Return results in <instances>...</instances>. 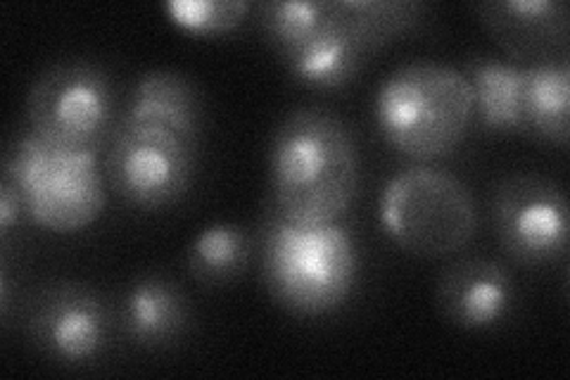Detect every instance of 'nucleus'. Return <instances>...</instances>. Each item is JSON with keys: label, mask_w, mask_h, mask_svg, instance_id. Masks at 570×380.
Segmentation results:
<instances>
[{"label": "nucleus", "mask_w": 570, "mask_h": 380, "mask_svg": "<svg viewBox=\"0 0 570 380\" xmlns=\"http://www.w3.org/2000/svg\"><path fill=\"white\" fill-rule=\"evenodd\" d=\"M274 210L305 226L341 222L360 191V153L347 124L321 107L285 117L272 138Z\"/></svg>", "instance_id": "obj_1"}, {"label": "nucleus", "mask_w": 570, "mask_h": 380, "mask_svg": "<svg viewBox=\"0 0 570 380\" xmlns=\"http://www.w3.org/2000/svg\"><path fill=\"white\" fill-rule=\"evenodd\" d=\"M262 281L295 316L318 319L341 310L360 279V250L341 224L305 226L272 210L259 235Z\"/></svg>", "instance_id": "obj_2"}, {"label": "nucleus", "mask_w": 570, "mask_h": 380, "mask_svg": "<svg viewBox=\"0 0 570 380\" xmlns=\"http://www.w3.org/2000/svg\"><path fill=\"white\" fill-rule=\"evenodd\" d=\"M475 119L466 77L450 65L409 62L381 81L373 96V121L392 150L431 162L454 153Z\"/></svg>", "instance_id": "obj_3"}, {"label": "nucleus", "mask_w": 570, "mask_h": 380, "mask_svg": "<svg viewBox=\"0 0 570 380\" xmlns=\"http://www.w3.org/2000/svg\"><path fill=\"white\" fill-rule=\"evenodd\" d=\"M3 178L20 191L33 224L52 233H79L105 210L98 153L50 143L33 131L12 143Z\"/></svg>", "instance_id": "obj_4"}, {"label": "nucleus", "mask_w": 570, "mask_h": 380, "mask_svg": "<svg viewBox=\"0 0 570 380\" xmlns=\"http://www.w3.org/2000/svg\"><path fill=\"white\" fill-rule=\"evenodd\" d=\"M379 220L397 247L419 257H444L473 241L478 205L461 178L419 165L387 181Z\"/></svg>", "instance_id": "obj_5"}, {"label": "nucleus", "mask_w": 570, "mask_h": 380, "mask_svg": "<svg viewBox=\"0 0 570 380\" xmlns=\"http://www.w3.org/2000/svg\"><path fill=\"white\" fill-rule=\"evenodd\" d=\"M27 117L36 136L100 153L117 126L112 79L94 62L52 65L29 90Z\"/></svg>", "instance_id": "obj_6"}, {"label": "nucleus", "mask_w": 570, "mask_h": 380, "mask_svg": "<svg viewBox=\"0 0 570 380\" xmlns=\"http://www.w3.org/2000/svg\"><path fill=\"white\" fill-rule=\"evenodd\" d=\"M195 153L184 136L159 124L117 121L105 157V174L124 203L165 210L190 191Z\"/></svg>", "instance_id": "obj_7"}, {"label": "nucleus", "mask_w": 570, "mask_h": 380, "mask_svg": "<svg viewBox=\"0 0 570 380\" xmlns=\"http://www.w3.org/2000/svg\"><path fill=\"white\" fill-rule=\"evenodd\" d=\"M492 222L515 264L538 269L568 255V201L557 181L538 174L502 178L492 195Z\"/></svg>", "instance_id": "obj_8"}, {"label": "nucleus", "mask_w": 570, "mask_h": 380, "mask_svg": "<svg viewBox=\"0 0 570 380\" xmlns=\"http://www.w3.org/2000/svg\"><path fill=\"white\" fill-rule=\"evenodd\" d=\"M27 333L48 359L67 367L91 364L112 342V306L96 288L77 281L41 285L29 302Z\"/></svg>", "instance_id": "obj_9"}, {"label": "nucleus", "mask_w": 570, "mask_h": 380, "mask_svg": "<svg viewBox=\"0 0 570 380\" xmlns=\"http://www.w3.org/2000/svg\"><path fill=\"white\" fill-rule=\"evenodd\" d=\"M475 14L511 62H544L568 56V6L561 0H488Z\"/></svg>", "instance_id": "obj_10"}, {"label": "nucleus", "mask_w": 570, "mask_h": 380, "mask_svg": "<svg viewBox=\"0 0 570 380\" xmlns=\"http://www.w3.org/2000/svg\"><path fill=\"white\" fill-rule=\"evenodd\" d=\"M438 306L459 329L485 331L502 323L515 300L509 269L490 257L456 260L438 281Z\"/></svg>", "instance_id": "obj_11"}, {"label": "nucleus", "mask_w": 570, "mask_h": 380, "mask_svg": "<svg viewBox=\"0 0 570 380\" xmlns=\"http://www.w3.org/2000/svg\"><path fill=\"white\" fill-rule=\"evenodd\" d=\"M193 312L186 293L159 274L136 279L119 304V329L142 350H163L190 331Z\"/></svg>", "instance_id": "obj_12"}, {"label": "nucleus", "mask_w": 570, "mask_h": 380, "mask_svg": "<svg viewBox=\"0 0 570 380\" xmlns=\"http://www.w3.org/2000/svg\"><path fill=\"white\" fill-rule=\"evenodd\" d=\"M117 121L159 124L198 146L203 129V100L195 84L176 69H153L142 75Z\"/></svg>", "instance_id": "obj_13"}, {"label": "nucleus", "mask_w": 570, "mask_h": 380, "mask_svg": "<svg viewBox=\"0 0 570 380\" xmlns=\"http://www.w3.org/2000/svg\"><path fill=\"white\" fill-rule=\"evenodd\" d=\"M461 75L471 86L475 117L488 131L528 134L523 119L525 65L490 56H473L463 65Z\"/></svg>", "instance_id": "obj_14"}, {"label": "nucleus", "mask_w": 570, "mask_h": 380, "mask_svg": "<svg viewBox=\"0 0 570 380\" xmlns=\"http://www.w3.org/2000/svg\"><path fill=\"white\" fill-rule=\"evenodd\" d=\"M283 60L299 84L316 90H335L356 79L368 52L343 27L328 20L305 43L285 52Z\"/></svg>", "instance_id": "obj_15"}, {"label": "nucleus", "mask_w": 570, "mask_h": 380, "mask_svg": "<svg viewBox=\"0 0 570 380\" xmlns=\"http://www.w3.org/2000/svg\"><path fill=\"white\" fill-rule=\"evenodd\" d=\"M523 119L528 136L566 148L570 136V62L568 56L525 65Z\"/></svg>", "instance_id": "obj_16"}, {"label": "nucleus", "mask_w": 570, "mask_h": 380, "mask_svg": "<svg viewBox=\"0 0 570 380\" xmlns=\"http://www.w3.org/2000/svg\"><path fill=\"white\" fill-rule=\"evenodd\" d=\"M425 6L416 0H331V20L368 52L421 25Z\"/></svg>", "instance_id": "obj_17"}, {"label": "nucleus", "mask_w": 570, "mask_h": 380, "mask_svg": "<svg viewBox=\"0 0 570 380\" xmlns=\"http://www.w3.org/2000/svg\"><path fill=\"white\" fill-rule=\"evenodd\" d=\"M253 255V241L238 224H209L188 245L186 266L193 281L219 288L236 281Z\"/></svg>", "instance_id": "obj_18"}, {"label": "nucleus", "mask_w": 570, "mask_h": 380, "mask_svg": "<svg viewBox=\"0 0 570 380\" xmlns=\"http://www.w3.org/2000/svg\"><path fill=\"white\" fill-rule=\"evenodd\" d=\"M331 20V0H266L257 6V22L281 58L295 50Z\"/></svg>", "instance_id": "obj_19"}, {"label": "nucleus", "mask_w": 570, "mask_h": 380, "mask_svg": "<svg viewBox=\"0 0 570 380\" xmlns=\"http://www.w3.org/2000/svg\"><path fill=\"white\" fill-rule=\"evenodd\" d=\"M245 0H167L169 22L193 36H222L236 31L249 14Z\"/></svg>", "instance_id": "obj_20"}, {"label": "nucleus", "mask_w": 570, "mask_h": 380, "mask_svg": "<svg viewBox=\"0 0 570 380\" xmlns=\"http://www.w3.org/2000/svg\"><path fill=\"white\" fill-rule=\"evenodd\" d=\"M24 212V203H22V195L17 191L8 178L0 181V235L8 238L12 233V228L20 224Z\"/></svg>", "instance_id": "obj_21"}, {"label": "nucleus", "mask_w": 570, "mask_h": 380, "mask_svg": "<svg viewBox=\"0 0 570 380\" xmlns=\"http://www.w3.org/2000/svg\"><path fill=\"white\" fill-rule=\"evenodd\" d=\"M10 306H12L10 276H8V269L3 266L0 269V316H3V321H8V316H10Z\"/></svg>", "instance_id": "obj_22"}]
</instances>
